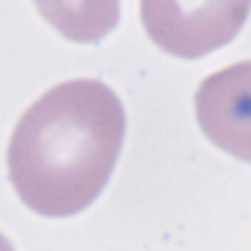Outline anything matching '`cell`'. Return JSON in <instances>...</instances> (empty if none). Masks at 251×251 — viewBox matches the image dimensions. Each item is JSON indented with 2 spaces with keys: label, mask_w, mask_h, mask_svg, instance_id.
<instances>
[{
  "label": "cell",
  "mask_w": 251,
  "mask_h": 251,
  "mask_svg": "<svg viewBox=\"0 0 251 251\" xmlns=\"http://www.w3.org/2000/svg\"><path fill=\"white\" fill-rule=\"evenodd\" d=\"M124 133L122 102L102 80L55 84L22 114L12 131L10 180L37 214L73 216L108 182Z\"/></svg>",
  "instance_id": "obj_1"
},
{
  "label": "cell",
  "mask_w": 251,
  "mask_h": 251,
  "mask_svg": "<svg viewBox=\"0 0 251 251\" xmlns=\"http://www.w3.org/2000/svg\"><path fill=\"white\" fill-rule=\"evenodd\" d=\"M249 10V2H143L141 18L147 33L163 49L180 57H198L229 41Z\"/></svg>",
  "instance_id": "obj_2"
},
{
  "label": "cell",
  "mask_w": 251,
  "mask_h": 251,
  "mask_svg": "<svg viewBox=\"0 0 251 251\" xmlns=\"http://www.w3.org/2000/svg\"><path fill=\"white\" fill-rule=\"evenodd\" d=\"M194 108L214 145L251 163V61L208 75L196 90Z\"/></svg>",
  "instance_id": "obj_3"
},
{
  "label": "cell",
  "mask_w": 251,
  "mask_h": 251,
  "mask_svg": "<svg viewBox=\"0 0 251 251\" xmlns=\"http://www.w3.org/2000/svg\"><path fill=\"white\" fill-rule=\"evenodd\" d=\"M0 251H14V247H12V243L0 233Z\"/></svg>",
  "instance_id": "obj_4"
}]
</instances>
